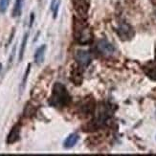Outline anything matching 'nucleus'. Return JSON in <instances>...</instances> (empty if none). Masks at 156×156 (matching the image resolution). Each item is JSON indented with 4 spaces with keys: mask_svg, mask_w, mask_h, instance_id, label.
Segmentation results:
<instances>
[{
    "mask_svg": "<svg viewBox=\"0 0 156 156\" xmlns=\"http://www.w3.org/2000/svg\"><path fill=\"white\" fill-rule=\"evenodd\" d=\"M73 37L81 45L91 43L93 34L89 25L83 21V18L73 17Z\"/></svg>",
    "mask_w": 156,
    "mask_h": 156,
    "instance_id": "1",
    "label": "nucleus"
},
{
    "mask_svg": "<svg viewBox=\"0 0 156 156\" xmlns=\"http://www.w3.org/2000/svg\"><path fill=\"white\" fill-rule=\"evenodd\" d=\"M71 101L70 94L66 87L60 83H56L53 86L52 94L49 99V105L56 108H62L67 106Z\"/></svg>",
    "mask_w": 156,
    "mask_h": 156,
    "instance_id": "2",
    "label": "nucleus"
},
{
    "mask_svg": "<svg viewBox=\"0 0 156 156\" xmlns=\"http://www.w3.org/2000/svg\"><path fill=\"white\" fill-rule=\"evenodd\" d=\"M75 59L80 67H86L91 62V56L85 50H77L75 53Z\"/></svg>",
    "mask_w": 156,
    "mask_h": 156,
    "instance_id": "3",
    "label": "nucleus"
},
{
    "mask_svg": "<svg viewBox=\"0 0 156 156\" xmlns=\"http://www.w3.org/2000/svg\"><path fill=\"white\" fill-rule=\"evenodd\" d=\"M97 48L100 53H101L105 56H111L115 52V47L108 41L107 39H101L98 41Z\"/></svg>",
    "mask_w": 156,
    "mask_h": 156,
    "instance_id": "4",
    "label": "nucleus"
},
{
    "mask_svg": "<svg viewBox=\"0 0 156 156\" xmlns=\"http://www.w3.org/2000/svg\"><path fill=\"white\" fill-rule=\"evenodd\" d=\"M73 6L75 11L81 18H85L87 16L88 12V2L87 0H72Z\"/></svg>",
    "mask_w": 156,
    "mask_h": 156,
    "instance_id": "5",
    "label": "nucleus"
},
{
    "mask_svg": "<svg viewBox=\"0 0 156 156\" xmlns=\"http://www.w3.org/2000/svg\"><path fill=\"white\" fill-rule=\"evenodd\" d=\"M20 131H21V125L17 123L12 127V129L10 130L8 136H7V139H6L7 144L12 145V144L16 143V142L20 139Z\"/></svg>",
    "mask_w": 156,
    "mask_h": 156,
    "instance_id": "6",
    "label": "nucleus"
},
{
    "mask_svg": "<svg viewBox=\"0 0 156 156\" xmlns=\"http://www.w3.org/2000/svg\"><path fill=\"white\" fill-rule=\"evenodd\" d=\"M80 139V136L77 134V133H71L69 134L67 138L64 140V143H63V147L64 148H71L75 146L78 141Z\"/></svg>",
    "mask_w": 156,
    "mask_h": 156,
    "instance_id": "7",
    "label": "nucleus"
},
{
    "mask_svg": "<svg viewBox=\"0 0 156 156\" xmlns=\"http://www.w3.org/2000/svg\"><path fill=\"white\" fill-rule=\"evenodd\" d=\"M119 32V36L122 38H127V37H130L133 36V33H132V29L129 25L127 24H122L120 26V28L118 30Z\"/></svg>",
    "mask_w": 156,
    "mask_h": 156,
    "instance_id": "8",
    "label": "nucleus"
},
{
    "mask_svg": "<svg viewBox=\"0 0 156 156\" xmlns=\"http://www.w3.org/2000/svg\"><path fill=\"white\" fill-rule=\"evenodd\" d=\"M45 51H46V45H41V46L38 47V48L37 49L34 58H35V62L37 65L41 64L43 62L44 56H45Z\"/></svg>",
    "mask_w": 156,
    "mask_h": 156,
    "instance_id": "9",
    "label": "nucleus"
},
{
    "mask_svg": "<svg viewBox=\"0 0 156 156\" xmlns=\"http://www.w3.org/2000/svg\"><path fill=\"white\" fill-rule=\"evenodd\" d=\"M24 3V0H16L15 5H13V9L12 12V17H18L20 16L22 12V6Z\"/></svg>",
    "mask_w": 156,
    "mask_h": 156,
    "instance_id": "10",
    "label": "nucleus"
},
{
    "mask_svg": "<svg viewBox=\"0 0 156 156\" xmlns=\"http://www.w3.org/2000/svg\"><path fill=\"white\" fill-rule=\"evenodd\" d=\"M28 37H29V34L26 33L24 37H23V39H22V42H21V46H20V50H19V57H18V59L21 60L23 58V56H24V52H25V49H26V45H27V40H28Z\"/></svg>",
    "mask_w": 156,
    "mask_h": 156,
    "instance_id": "11",
    "label": "nucleus"
},
{
    "mask_svg": "<svg viewBox=\"0 0 156 156\" xmlns=\"http://www.w3.org/2000/svg\"><path fill=\"white\" fill-rule=\"evenodd\" d=\"M30 71H31V64L29 63L28 66H27V68H26V71L24 73V77L22 79V81H21V91L24 90V88L26 86V81H27V79H28V76H29V74H30Z\"/></svg>",
    "mask_w": 156,
    "mask_h": 156,
    "instance_id": "12",
    "label": "nucleus"
},
{
    "mask_svg": "<svg viewBox=\"0 0 156 156\" xmlns=\"http://www.w3.org/2000/svg\"><path fill=\"white\" fill-rule=\"evenodd\" d=\"M58 7H59V0H53L52 3H51V10L54 13V18L57 17Z\"/></svg>",
    "mask_w": 156,
    "mask_h": 156,
    "instance_id": "13",
    "label": "nucleus"
},
{
    "mask_svg": "<svg viewBox=\"0 0 156 156\" xmlns=\"http://www.w3.org/2000/svg\"><path fill=\"white\" fill-rule=\"evenodd\" d=\"M11 0H0V12L3 13L7 11Z\"/></svg>",
    "mask_w": 156,
    "mask_h": 156,
    "instance_id": "14",
    "label": "nucleus"
},
{
    "mask_svg": "<svg viewBox=\"0 0 156 156\" xmlns=\"http://www.w3.org/2000/svg\"><path fill=\"white\" fill-rule=\"evenodd\" d=\"M147 75L150 78L156 80V67H154V68H151V71L147 72Z\"/></svg>",
    "mask_w": 156,
    "mask_h": 156,
    "instance_id": "15",
    "label": "nucleus"
},
{
    "mask_svg": "<svg viewBox=\"0 0 156 156\" xmlns=\"http://www.w3.org/2000/svg\"><path fill=\"white\" fill-rule=\"evenodd\" d=\"M34 18H35V16H34V13H31V20H30V26H32V24H33V21H34Z\"/></svg>",
    "mask_w": 156,
    "mask_h": 156,
    "instance_id": "16",
    "label": "nucleus"
},
{
    "mask_svg": "<svg viewBox=\"0 0 156 156\" xmlns=\"http://www.w3.org/2000/svg\"><path fill=\"white\" fill-rule=\"evenodd\" d=\"M1 69H2V64L0 63V71H1Z\"/></svg>",
    "mask_w": 156,
    "mask_h": 156,
    "instance_id": "17",
    "label": "nucleus"
}]
</instances>
